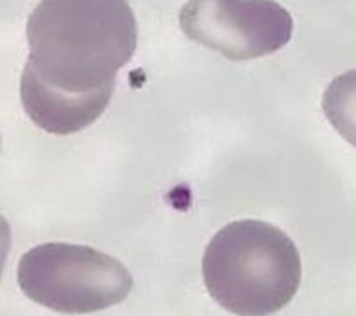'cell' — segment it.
<instances>
[{"label": "cell", "instance_id": "1", "mask_svg": "<svg viewBox=\"0 0 356 316\" xmlns=\"http://www.w3.org/2000/svg\"><path fill=\"white\" fill-rule=\"evenodd\" d=\"M21 102L38 128L70 135L106 111L137 50L128 0H41L28 17Z\"/></svg>", "mask_w": 356, "mask_h": 316}, {"label": "cell", "instance_id": "2", "mask_svg": "<svg viewBox=\"0 0 356 316\" xmlns=\"http://www.w3.org/2000/svg\"><path fill=\"white\" fill-rule=\"evenodd\" d=\"M209 294L238 316H270L293 300L301 285L298 246L262 220L223 226L205 248L202 263Z\"/></svg>", "mask_w": 356, "mask_h": 316}, {"label": "cell", "instance_id": "3", "mask_svg": "<svg viewBox=\"0 0 356 316\" xmlns=\"http://www.w3.org/2000/svg\"><path fill=\"white\" fill-rule=\"evenodd\" d=\"M17 281L39 306L63 315H90L118 306L134 278L118 259L90 246L47 242L21 258Z\"/></svg>", "mask_w": 356, "mask_h": 316}, {"label": "cell", "instance_id": "4", "mask_svg": "<svg viewBox=\"0 0 356 316\" xmlns=\"http://www.w3.org/2000/svg\"><path fill=\"white\" fill-rule=\"evenodd\" d=\"M181 30L231 61L264 58L290 43L293 19L275 0H188Z\"/></svg>", "mask_w": 356, "mask_h": 316}, {"label": "cell", "instance_id": "5", "mask_svg": "<svg viewBox=\"0 0 356 316\" xmlns=\"http://www.w3.org/2000/svg\"><path fill=\"white\" fill-rule=\"evenodd\" d=\"M321 107L332 128L356 148V69L330 81L323 93Z\"/></svg>", "mask_w": 356, "mask_h": 316}, {"label": "cell", "instance_id": "6", "mask_svg": "<svg viewBox=\"0 0 356 316\" xmlns=\"http://www.w3.org/2000/svg\"><path fill=\"white\" fill-rule=\"evenodd\" d=\"M11 250V228L8 224V220L0 214V278L6 268V261L10 255Z\"/></svg>", "mask_w": 356, "mask_h": 316}]
</instances>
